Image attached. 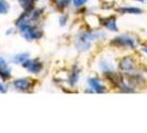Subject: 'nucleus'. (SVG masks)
<instances>
[{"mask_svg":"<svg viewBox=\"0 0 147 133\" xmlns=\"http://www.w3.org/2000/svg\"><path fill=\"white\" fill-rule=\"evenodd\" d=\"M23 66L27 68L30 72H32V73H38V72H40L41 69H42V64H41L38 60H28L27 59L24 62H23Z\"/></svg>","mask_w":147,"mask_h":133,"instance_id":"obj_1","label":"nucleus"},{"mask_svg":"<svg viewBox=\"0 0 147 133\" xmlns=\"http://www.w3.org/2000/svg\"><path fill=\"white\" fill-rule=\"evenodd\" d=\"M113 43L117 44V45H128V47H132V48H134L136 45L135 40H133L132 38L127 37V36H122V37L116 38L113 41Z\"/></svg>","mask_w":147,"mask_h":133,"instance_id":"obj_2","label":"nucleus"},{"mask_svg":"<svg viewBox=\"0 0 147 133\" xmlns=\"http://www.w3.org/2000/svg\"><path fill=\"white\" fill-rule=\"evenodd\" d=\"M90 86H91V88L93 89L94 91H96L97 93H103L104 91H105V87H104L103 84L100 82L98 79H96V78H93V79H90Z\"/></svg>","mask_w":147,"mask_h":133,"instance_id":"obj_3","label":"nucleus"},{"mask_svg":"<svg viewBox=\"0 0 147 133\" xmlns=\"http://www.w3.org/2000/svg\"><path fill=\"white\" fill-rule=\"evenodd\" d=\"M13 84L16 88L22 90V91H26L31 87V82L29 79H18V80H16Z\"/></svg>","mask_w":147,"mask_h":133,"instance_id":"obj_4","label":"nucleus"},{"mask_svg":"<svg viewBox=\"0 0 147 133\" xmlns=\"http://www.w3.org/2000/svg\"><path fill=\"white\" fill-rule=\"evenodd\" d=\"M0 77L3 79H8L10 77V70L8 68L6 61L0 58Z\"/></svg>","mask_w":147,"mask_h":133,"instance_id":"obj_5","label":"nucleus"},{"mask_svg":"<svg viewBox=\"0 0 147 133\" xmlns=\"http://www.w3.org/2000/svg\"><path fill=\"white\" fill-rule=\"evenodd\" d=\"M103 24L106 27V28H109L110 30H113V31L117 30L116 23H115V18H114V17H110V18L105 19L103 22Z\"/></svg>","mask_w":147,"mask_h":133,"instance_id":"obj_6","label":"nucleus"},{"mask_svg":"<svg viewBox=\"0 0 147 133\" xmlns=\"http://www.w3.org/2000/svg\"><path fill=\"white\" fill-rule=\"evenodd\" d=\"M121 69L122 70H124V71H128V70H131L133 68V63H132V60L129 59V58H125V59H123L121 61Z\"/></svg>","mask_w":147,"mask_h":133,"instance_id":"obj_7","label":"nucleus"},{"mask_svg":"<svg viewBox=\"0 0 147 133\" xmlns=\"http://www.w3.org/2000/svg\"><path fill=\"white\" fill-rule=\"evenodd\" d=\"M20 3H21V6L26 10H29V9H32L33 8V2H32V0H21L20 1Z\"/></svg>","mask_w":147,"mask_h":133,"instance_id":"obj_8","label":"nucleus"},{"mask_svg":"<svg viewBox=\"0 0 147 133\" xmlns=\"http://www.w3.org/2000/svg\"><path fill=\"white\" fill-rule=\"evenodd\" d=\"M119 11L128 12V14H140V9H137V8H122L119 9Z\"/></svg>","mask_w":147,"mask_h":133,"instance_id":"obj_9","label":"nucleus"},{"mask_svg":"<svg viewBox=\"0 0 147 133\" xmlns=\"http://www.w3.org/2000/svg\"><path fill=\"white\" fill-rule=\"evenodd\" d=\"M8 11V5L5 0H0V14H6Z\"/></svg>","mask_w":147,"mask_h":133,"instance_id":"obj_10","label":"nucleus"},{"mask_svg":"<svg viewBox=\"0 0 147 133\" xmlns=\"http://www.w3.org/2000/svg\"><path fill=\"white\" fill-rule=\"evenodd\" d=\"M27 59H28V54L23 53V54H19V56H17L15 61L16 62H24Z\"/></svg>","mask_w":147,"mask_h":133,"instance_id":"obj_11","label":"nucleus"},{"mask_svg":"<svg viewBox=\"0 0 147 133\" xmlns=\"http://www.w3.org/2000/svg\"><path fill=\"white\" fill-rule=\"evenodd\" d=\"M86 1H88V0H73V3L76 7H80L82 5H84Z\"/></svg>","mask_w":147,"mask_h":133,"instance_id":"obj_12","label":"nucleus"},{"mask_svg":"<svg viewBox=\"0 0 147 133\" xmlns=\"http://www.w3.org/2000/svg\"><path fill=\"white\" fill-rule=\"evenodd\" d=\"M69 0H57V3L59 7H64L66 3H67Z\"/></svg>","mask_w":147,"mask_h":133,"instance_id":"obj_13","label":"nucleus"},{"mask_svg":"<svg viewBox=\"0 0 147 133\" xmlns=\"http://www.w3.org/2000/svg\"><path fill=\"white\" fill-rule=\"evenodd\" d=\"M0 92H2V93L6 92V88L2 86V83H0Z\"/></svg>","mask_w":147,"mask_h":133,"instance_id":"obj_14","label":"nucleus"},{"mask_svg":"<svg viewBox=\"0 0 147 133\" xmlns=\"http://www.w3.org/2000/svg\"><path fill=\"white\" fill-rule=\"evenodd\" d=\"M65 23V18H62V24H64Z\"/></svg>","mask_w":147,"mask_h":133,"instance_id":"obj_15","label":"nucleus"},{"mask_svg":"<svg viewBox=\"0 0 147 133\" xmlns=\"http://www.w3.org/2000/svg\"><path fill=\"white\" fill-rule=\"evenodd\" d=\"M143 51H145L147 53V48H144V49H143Z\"/></svg>","mask_w":147,"mask_h":133,"instance_id":"obj_16","label":"nucleus"}]
</instances>
